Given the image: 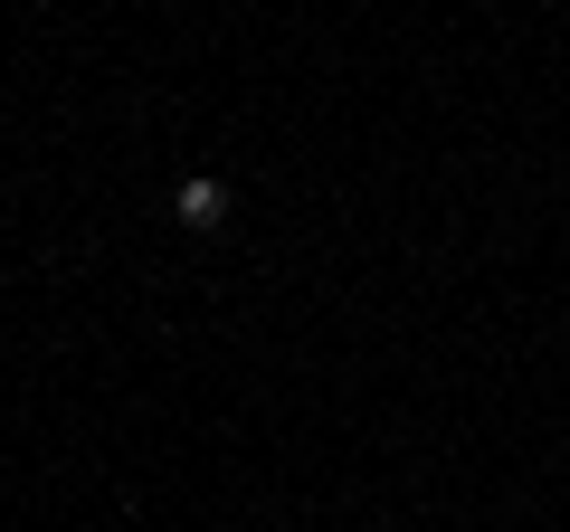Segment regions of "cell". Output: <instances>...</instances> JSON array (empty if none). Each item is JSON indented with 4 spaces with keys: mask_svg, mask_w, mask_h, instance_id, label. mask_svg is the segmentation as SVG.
Here are the masks:
<instances>
[{
    "mask_svg": "<svg viewBox=\"0 0 570 532\" xmlns=\"http://www.w3.org/2000/svg\"><path fill=\"white\" fill-rule=\"evenodd\" d=\"M171 219H181L190 238H209V228H228V181H209V171H190V181L171 190Z\"/></svg>",
    "mask_w": 570,
    "mask_h": 532,
    "instance_id": "obj_1",
    "label": "cell"
}]
</instances>
